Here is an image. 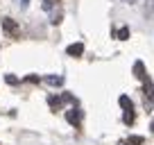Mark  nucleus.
Segmentation results:
<instances>
[{"mask_svg": "<svg viewBox=\"0 0 154 145\" xmlns=\"http://www.w3.org/2000/svg\"><path fill=\"white\" fill-rule=\"evenodd\" d=\"M2 29H5L7 34H11V36H16L18 34V23L11 18H2Z\"/></svg>", "mask_w": 154, "mask_h": 145, "instance_id": "1", "label": "nucleus"}, {"mask_svg": "<svg viewBox=\"0 0 154 145\" xmlns=\"http://www.w3.org/2000/svg\"><path fill=\"white\" fill-rule=\"evenodd\" d=\"M66 120L77 127L79 122H82V111H79V109H70V111H66Z\"/></svg>", "mask_w": 154, "mask_h": 145, "instance_id": "2", "label": "nucleus"}, {"mask_svg": "<svg viewBox=\"0 0 154 145\" xmlns=\"http://www.w3.org/2000/svg\"><path fill=\"white\" fill-rule=\"evenodd\" d=\"M66 52H68V57H82V54H84V43H72V45H68Z\"/></svg>", "mask_w": 154, "mask_h": 145, "instance_id": "3", "label": "nucleus"}, {"mask_svg": "<svg viewBox=\"0 0 154 145\" xmlns=\"http://www.w3.org/2000/svg\"><path fill=\"white\" fill-rule=\"evenodd\" d=\"M134 75H136L138 79H143V82L147 79V75H145V66H143V61H136V63H134Z\"/></svg>", "mask_w": 154, "mask_h": 145, "instance_id": "4", "label": "nucleus"}, {"mask_svg": "<svg viewBox=\"0 0 154 145\" xmlns=\"http://www.w3.org/2000/svg\"><path fill=\"white\" fill-rule=\"evenodd\" d=\"M145 102H152L154 100V86H152V82H149V77L145 79Z\"/></svg>", "mask_w": 154, "mask_h": 145, "instance_id": "5", "label": "nucleus"}, {"mask_svg": "<svg viewBox=\"0 0 154 145\" xmlns=\"http://www.w3.org/2000/svg\"><path fill=\"white\" fill-rule=\"evenodd\" d=\"M43 82H48L50 86H61L63 77H61V75H48V77H43Z\"/></svg>", "mask_w": 154, "mask_h": 145, "instance_id": "6", "label": "nucleus"}, {"mask_svg": "<svg viewBox=\"0 0 154 145\" xmlns=\"http://www.w3.org/2000/svg\"><path fill=\"white\" fill-rule=\"evenodd\" d=\"M48 104H50V106H52L54 111H57V109H61V104H63V100H61V97H59V95H50V97H48Z\"/></svg>", "mask_w": 154, "mask_h": 145, "instance_id": "7", "label": "nucleus"}, {"mask_svg": "<svg viewBox=\"0 0 154 145\" xmlns=\"http://www.w3.org/2000/svg\"><path fill=\"white\" fill-rule=\"evenodd\" d=\"M129 27H127V25H125V27H120V29H118V32H116V36H118V39H120V41H127V39H129Z\"/></svg>", "mask_w": 154, "mask_h": 145, "instance_id": "8", "label": "nucleus"}, {"mask_svg": "<svg viewBox=\"0 0 154 145\" xmlns=\"http://www.w3.org/2000/svg\"><path fill=\"white\" fill-rule=\"evenodd\" d=\"M118 104H120L125 111H129V109H131V100H129L127 95H120V97H118Z\"/></svg>", "mask_w": 154, "mask_h": 145, "instance_id": "9", "label": "nucleus"}, {"mask_svg": "<svg viewBox=\"0 0 154 145\" xmlns=\"http://www.w3.org/2000/svg\"><path fill=\"white\" fill-rule=\"evenodd\" d=\"M143 136H129V138H127V145H143Z\"/></svg>", "mask_w": 154, "mask_h": 145, "instance_id": "10", "label": "nucleus"}, {"mask_svg": "<svg viewBox=\"0 0 154 145\" xmlns=\"http://www.w3.org/2000/svg\"><path fill=\"white\" fill-rule=\"evenodd\" d=\"M122 120H125V122H127V125H131V122H134V120H136V116H134V111H131V109H129V111H125V116H122Z\"/></svg>", "mask_w": 154, "mask_h": 145, "instance_id": "11", "label": "nucleus"}, {"mask_svg": "<svg viewBox=\"0 0 154 145\" xmlns=\"http://www.w3.org/2000/svg\"><path fill=\"white\" fill-rule=\"evenodd\" d=\"M54 5H57V0H43V9L45 11H52Z\"/></svg>", "mask_w": 154, "mask_h": 145, "instance_id": "12", "label": "nucleus"}, {"mask_svg": "<svg viewBox=\"0 0 154 145\" xmlns=\"http://www.w3.org/2000/svg\"><path fill=\"white\" fill-rule=\"evenodd\" d=\"M61 9H59V11H54V14H52V20H50V23H52V25H59V23H61Z\"/></svg>", "mask_w": 154, "mask_h": 145, "instance_id": "13", "label": "nucleus"}, {"mask_svg": "<svg viewBox=\"0 0 154 145\" xmlns=\"http://www.w3.org/2000/svg\"><path fill=\"white\" fill-rule=\"evenodd\" d=\"M5 82L14 86V84H18V77H16V75H5Z\"/></svg>", "mask_w": 154, "mask_h": 145, "instance_id": "14", "label": "nucleus"}, {"mask_svg": "<svg viewBox=\"0 0 154 145\" xmlns=\"http://www.w3.org/2000/svg\"><path fill=\"white\" fill-rule=\"evenodd\" d=\"M61 100H63V102H72V104H75V97H72L70 93H63V95H61Z\"/></svg>", "mask_w": 154, "mask_h": 145, "instance_id": "15", "label": "nucleus"}, {"mask_svg": "<svg viewBox=\"0 0 154 145\" xmlns=\"http://www.w3.org/2000/svg\"><path fill=\"white\" fill-rule=\"evenodd\" d=\"M25 82H34V84H36V82H41V77H36V75H27Z\"/></svg>", "mask_w": 154, "mask_h": 145, "instance_id": "16", "label": "nucleus"}, {"mask_svg": "<svg viewBox=\"0 0 154 145\" xmlns=\"http://www.w3.org/2000/svg\"><path fill=\"white\" fill-rule=\"evenodd\" d=\"M145 14H154V0H149V5L145 7Z\"/></svg>", "mask_w": 154, "mask_h": 145, "instance_id": "17", "label": "nucleus"}, {"mask_svg": "<svg viewBox=\"0 0 154 145\" xmlns=\"http://www.w3.org/2000/svg\"><path fill=\"white\" fill-rule=\"evenodd\" d=\"M125 2L127 5H136V0H125Z\"/></svg>", "mask_w": 154, "mask_h": 145, "instance_id": "18", "label": "nucleus"}, {"mask_svg": "<svg viewBox=\"0 0 154 145\" xmlns=\"http://www.w3.org/2000/svg\"><path fill=\"white\" fill-rule=\"evenodd\" d=\"M152 131H154V122H152Z\"/></svg>", "mask_w": 154, "mask_h": 145, "instance_id": "19", "label": "nucleus"}]
</instances>
